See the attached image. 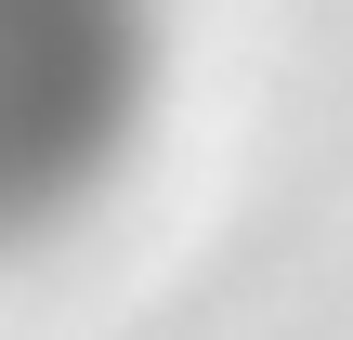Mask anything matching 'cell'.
I'll return each mask as SVG.
<instances>
[{
  "mask_svg": "<svg viewBox=\"0 0 353 340\" xmlns=\"http://www.w3.org/2000/svg\"><path fill=\"white\" fill-rule=\"evenodd\" d=\"M157 0H0V249L65 223L144 131Z\"/></svg>",
  "mask_w": 353,
  "mask_h": 340,
  "instance_id": "obj_1",
  "label": "cell"
}]
</instances>
